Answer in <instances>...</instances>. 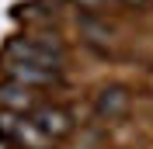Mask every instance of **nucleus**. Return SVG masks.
Wrapping results in <instances>:
<instances>
[{"instance_id": "7ed1b4c3", "label": "nucleus", "mask_w": 153, "mask_h": 149, "mask_svg": "<svg viewBox=\"0 0 153 149\" xmlns=\"http://www.w3.org/2000/svg\"><path fill=\"white\" fill-rule=\"evenodd\" d=\"M4 76L7 80H18V83L25 87H35V90H42V87H59L63 83V73L59 69H42V66H31V63H18V59H7L4 56Z\"/></svg>"}, {"instance_id": "f257e3e1", "label": "nucleus", "mask_w": 153, "mask_h": 149, "mask_svg": "<svg viewBox=\"0 0 153 149\" xmlns=\"http://www.w3.org/2000/svg\"><path fill=\"white\" fill-rule=\"evenodd\" d=\"M4 56L18 59V63H31V66H42V69H59L63 73L66 49L56 38L49 42V35H25V38H10L4 45Z\"/></svg>"}, {"instance_id": "39448f33", "label": "nucleus", "mask_w": 153, "mask_h": 149, "mask_svg": "<svg viewBox=\"0 0 153 149\" xmlns=\"http://www.w3.org/2000/svg\"><path fill=\"white\" fill-rule=\"evenodd\" d=\"M129 104H132V94L125 90V87H101L94 94V114L97 118H122L129 111Z\"/></svg>"}, {"instance_id": "20e7f679", "label": "nucleus", "mask_w": 153, "mask_h": 149, "mask_svg": "<svg viewBox=\"0 0 153 149\" xmlns=\"http://www.w3.org/2000/svg\"><path fill=\"white\" fill-rule=\"evenodd\" d=\"M38 94L35 87H25L18 80H4L0 83V111H14V114H31L38 108Z\"/></svg>"}, {"instance_id": "f03ea898", "label": "nucleus", "mask_w": 153, "mask_h": 149, "mask_svg": "<svg viewBox=\"0 0 153 149\" xmlns=\"http://www.w3.org/2000/svg\"><path fill=\"white\" fill-rule=\"evenodd\" d=\"M31 121H35V128L45 135L49 142H59V139H66L70 132L76 128V121H73V111L70 108H63V104H38L35 111L28 114Z\"/></svg>"}]
</instances>
